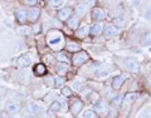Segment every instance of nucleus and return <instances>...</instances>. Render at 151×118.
<instances>
[{"label": "nucleus", "mask_w": 151, "mask_h": 118, "mask_svg": "<svg viewBox=\"0 0 151 118\" xmlns=\"http://www.w3.org/2000/svg\"><path fill=\"white\" fill-rule=\"evenodd\" d=\"M47 41H48V45L50 48L59 50L64 44V38L63 34L57 30H52L48 33V38H47Z\"/></svg>", "instance_id": "obj_1"}, {"label": "nucleus", "mask_w": 151, "mask_h": 118, "mask_svg": "<svg viewBox=\"0 0 151 118\" xmlns=\"http://www.w3.org/2000/svg\"><path fill=\"white\" fill-rule=\"evenodd\" d=\"M88 59H89L88 53H86V51L81 50V51H78V53H76V54L73 55L72 62H73V65H74V67H81V65H83Z\"/></svg>", "instance_id": "obj_2"}, {"label": "nucleus", "mask_w": 151, "mask_h": 118, "mask_svg": "<svg viewBox=\"0 0 151 118\" xmlns=\"http://www.w3.org/2000/svg\"><path fill=\"white\" fill-rule=\"evenodd\" d=\"M70 16H73V9L70 6H65V8H62L60 10H58L57 13V18L62 21H65L68 20Z\"/></svg>", "instance_id": "obj_3"}, {"label": "nucleus", "mask_w": 151, "mask_h": 118, "mask_svg": "<svg viewBox=\"0 0 151 118\" xmlns=\"http://www.w3.org/2000/svg\"><path fill=\"white\" fill-rule=\"evenodd\" d=\"M125 67L131 73H139V69H140L139 63L135 59H131V58L125 59Z\"/></svg>", "instance_id": "obj_4"}, {"label": "nucleus", "mask_w": 151, "mask_h": 118, "mask_svg": "<svg viewBox=\"0 0 151 118\" xmlns=\"http://www.w3.org/2000/svg\"><path fill=\"white\" fill-rule=\"evenodd\" d=\"M32 64V58L29 54H23L20 56H18L17 59V65L20 68H27L29 67V65Z\"/></svg>", "instance_id": "obj_5"}, {"label": "nucleus", "mask_w": 151, "mask_h": 118, "mask_svg": "<svg viewBox=\"0 0 151 118\" xmlns=\"http://www.w3.org/2000/svg\"><path fill=\"white\" fill-rule=\"evenodd\" d=\"M25 109L28 113H30V114H38L40 111H42V107L38 104V103L33 102V101H29L25 104Z\"/></svg>", "instance_id": "obj_6"}, {"label": "nucleus", "mask_w": 151, "mask_h": 118, "mask_svg": "<svg viewBox=\"0 0 151 118\" xmlns=\"http://www.w3.org/2000/svg\"><path fill=\"white\" fill-rule=\"evenodd\" d=\"M105 16H106V14L101 8H93L92 9V19H93L94 23L102 21L103 19H105Z\"/></svg>", "instance_id": "obj_7"}, {"label": "nucleus", "mask_w": 151, "mask_h": 118, "mask_svg": "<svg viewBox=\"0 0 151 118\" xmlns=\"http://www.w3.org/2000/svg\"><path fill=\"white\" fill-rule=\"evenodd\" d=\"M93 109H94V113H105L107 111V103L103 101V99H98L93 103Z\"/></svg>", "instance_id": "obj_8"}, {"label": "nucleus", "mask_w": 151, "mask_h": 118, "mask_svg": "<svg viewBox=\"0 0 151 118\" xmlns=\"http://www.w3.org/2000/svg\"><path fill=\"white\" fill-rule=\"evenodd\" d=\"M27 15H28V18H29V20L30 21H37L38 19H39V16H40V9L39 8H35V6H32L29 10L27 11Z\"/></svg>", "instance_id": "obj_9"}, {"label": "nucleus", "mask_w": 151, "mask_h": 118, "mask_svg": "<svg viewBox=\"0 0 151 118\" xmlns=\"http://www.w3.org/2000/svg\"><path fill=\"white\" fill-rule=\"evenodd\" d=\"M83 108V103L81 99H74L72 102V104H70V112H72V114L73 116H77L79 112H81V109Z\"/></svg>", "instance_id": "obj_10"}, {"label": "nucleus", "mask_w": 151, "mask_h": 118, "mask_svg": "<svg viewBox=\"0 0 151 118\" xmlns=\"http://www.w3.org/2000/svg\"><path fill=\"white\" fill-rule=\"evenodd\" d=\"M5 108H6V111L9 113H12V114H15V113H18L19 111H20V106L14 101H6Z\"/></svg>", "instance_id": "obj_11"}, {"label": "nucleus", "mask_w": 151, "mask_h": 118, "mask_svg": "<svg viewBox=\"0 0 151 118\" xmlns=\"http://www.w3.org/2000/svg\"><path fill=\"white\" fill-rule=\"evenodd\" d=\"M15 19L20 23V24H24L28 19V15H27V11L24 10L23 8H19L15 10Z\"/></svg>", "instance_id": "obj_12"}, {"label": "nucleus", "mask_w": 151, "mask_h": 118, "mask_svg": "<svg viewBox=\"0 0 151 118\" xmlns=\"http://www.w3.org/2000/svg\"><path fill=\"white\" fill-rule=\"evenodd\" d=\"M103 34H105V36L107 38H113L116 34H117V29L115 25L112 24H108L105 26V29H103Z\"/></svg>", "instance_id": "obj_13"}, {"label": "nucleus", "mask_w": 151, "mask_h": 118, "mask_svg": "<svg viewBox=\"0 0 151 118\" xmlns=\"http://www.w3.org/2000/svg\"><path fill=\"white\" fill-rule=\"evenodd\" d=\"M124 82H125V75H116L115 78L112 79V88L113 89H120L121 88V86L124 84Z\"/></svg>", "instance_id": "obj_14"}, {"label": "nucleus", "mask_w": 151, "mask_h": 118, "mask_svg": "<svg viewBox=\"0 0 151 118\" xmlns=\"http://www.w3.org/2000/svg\"><path fill=\"white\" fill-rule=\"evenodd\" d=\"M88 33H89V28L87 26V24H83L81 26H78V29L76 30V36L77 38H84V36H87Z\"/></svg>", "instance_id": "obj_15"}, {"label": "nucleus", "mask_w": 151, "mask_h": 118, "mask_svg": "<svg viewBox=\"0 0 151 118\" xmlns=\"http://www.w3.org/2000/svg\"><path fill=\"white\" fill-rule=\"evenodd\" d=\"M67 25L68 28H70V29H73V30H77L78 29V26H79V18L78 16H70L68 20H67Z\"/></svg>", "instance_id": "obj_16"}, {"label": "nucleus", "mask_w": 151, "mask_h": 118, "mask_svg": "<svg viewBox=\"0 0 151 118\" xmlns=\"http://www.w3.org/2000/svg\"><path fill=\"white\" fill-rule=\"evenodd\" d=\"M87 9H88L87 3H79V4H77V5H76L74 10H76V14H77V15L82 16V15H84V14H86Z\"/></svg>", "instance_id": "obj_17"}, {"label": "nucleus", "mask_w": 151, "mask_h": 118, "mask_svg": "<svg viewBox=\"0 0 151 118\" xmlns=\"http://www.w3.org/2000/svg\"><path fill=\"white\" fill-rule=\"evenodd\" d=\"M101 31H102V25L100 23H94V24L91 25V28H89V34L91 35H98Z\"/></svg>", "instance_id": "obj_18"}, {"label": "nucleus", "mask_w": 151, "mask_h": 118, "mask_svg": "<svg viewBox=\"0 0 151 118\" xmlns=\"http://www.w3.org/2000/svg\"><path fill=\"white\" fill-rule=\"evenodd\" d=\"M65 46H67V50H69V51H74V53L81 51V46H79L78 43H76V41H69Z\"/></svg>", "instance_id": "obj_19"}, {"label": "nucleus", "mask_w": 151, "mask_h": 118, "mask_svg": "<svg viewBox=\"0 0 151 118\" xmlns=\"http://www.w3.org/2000/svg\"><path fill=\"white\" fill-rule=\"evenodd\" d=\"M136 99H137V93H135V92H131V93H127L126 96L124 97V102L125 103H132V102H135Z\"/></svg>", "instance_id": "obj_20"}, {"label": "nucleus", "mask_w": 151, "mask_h": 118, "mask_svg": "<svg viewBox=\"0 0 151 118\" xmlns=\"http://www.w3.org/2000/svg\"><path fill=\"white\" fill-rule=\"evenodd\" d=\"M45 72H47V68H45V65H44V64L39 63V64H37V65H35L34 73H35L37 75H44Z\"/></svg>", "instance_id": "obj_21"}, {"label": "nucleus", "mask_w": 151, "mask_h": 118, "mask_svg": "<svg viewBox=\"0 0 151 118\" xmlns=\"http://www.w3.org/2000/svg\"><path fill=\"white\" fill-rule=\"evenodd\" d=\"M67 69H68V64H65V63H58L57 64V72H58L59 74L65 73Z\"/></svg>", "instance_id": "obj_22"}, {"label": "nucleus", "mask_w": 151, "mask_h": 118, "mask_svg": "<svg viewBox=\"0 0 151 118\" xmlns=\"http://www.w3.org/2000/svg\"><path fill=\"white\" fill-rule=\"evenodd\" d=\"M82 118H97V114L94 113L93 109H87V111L83 112Z\"/></svg>", "instance_id": "obj_23"}, {"label": "nucleus", "mask_w": 151, "mask_h": 118, "mask_svg": "<svg viewBox=\"0 0 151 118\" xmlns=\"http://www.w3.org/2000/svg\"><path fill=\"white\" fill-rule=\"evenodd\" d=\"M64 83H65V81H64L63 77H55V78H54V86H55V87L63 88Z\"/></svg>", "instance_id": "obj_24"}, {"label": "nucleus", "mask_w": 151, "mask_h": 118, "mask_svg": "<svg viewBox=\"0 0 151 118\" xmlns=\"http://www.w3.org/2000/svg\"><path fill=\"white\" fill-rule=\"evenodd\" d=\"M58 103H59V106H60V111H68V103H67V101H65V98H59V101H58Z\"/></svg>", "instance_id": "obj_25"}, {"label": "nucleus", "mask_w": 151, "mask_h": 118, "mask_svg": "<svg viewBox=\"0 0 151 118\" xmlns=\"http://www.w3.org/2000/svg\"><path fill=\"white\" fill-rule=\"evenodd\" d=\"M83 86H84V83H83L82 81H74V82H73V88H74L76 92H79V91H81V89L83 88Z\"/></svg>", "instance_id": "obj_26"}, {"label": "nucleus", "mask_w": 151, "mask_h": 118, "mask_svg": "<svg viewBox=\"0 0 151 118\" xmlns=\"http://www.w3.org/2000/svg\"><path fill=\"white\" fill-rule=\"evenodd\" d=\"M122 101H124V98H122L121 94H116V96L112 98V103L113 104H116V106H120L122 103Z\"/></svg>", "instance_id": "obj_27"}, {"label": "nucleus", "mask_w": 151, "mask_h": 118, "mask_svg": "<svg viewBox=\"0 0 151 118\" xmlns=\"http://www.w3.org/2000/svg\"><path fill=\"white\" fill-rule=\"evenodd\" d=\"M57 59L59 60V63H65V64H68V56L65 55L64 53H59L58 55H57Z\"/></svg>", "instance_id": "obj_28"}, {"label": "nucleus", "mask_w": 151, "mask_h": 118, "mask_svg": "<svg viewBox=\"0 0 151 118\" xmlns=\"http://www.w3.org/2000/svg\"><path fill=\"white\" fill-rule=\"evenodd\" d=\"M144 44L145 45H151V30H149L144 36Z\"/></svg>", "instance_id": "obj_29"}, {"label": "nucleus", "mask_w": 151, "mask_h": 118, "mask_svg": "<svg viewBox=\"0 0 151 118\" xmlns=\"http://www.w3.org/2000/svg\"><path fill=\"white\" fill-rule=\"evenodd\" d=\"M49 111H50V112H53V113H54V112H58V111H60V106H59L58 101L52 103V106H50V108H49Z\"/></svg>", "instance_id": "obj_30"}, {"label": "nucleus", "mask_w": 151, "mask_h": 118, "mask_svg": "<svg viewBox=\"0 0 151 118\" xmlns=\"http://www.w3.org/2000/svg\"><path fill=\"white\" fill-rule=\"evenodd\" d=\"M62 96H64L65 98H68V97L72 96V91H70V88L63 87V88H62Z\"/></svg>", "instance_id": "obj_31"}, {"label": "nucleus", "mask_w": 151, "mask_h": 118, "mask_svg": "<svg viewBox=\"0 0 151 118\" xmlns=\"http://www.w3.org/2000/svg\"><path fill=\"white\" fill-rule=\"evenodd\" d=\"M108 73H110V70L103 68V69H101V70H97V72H96V75H97V77H105V75L107 77V74H108Z\"/></svg>", "instance_id": "obj_32"}, {"label": "nucleus", "mask_w": 151, "mask_h": 118, "mask_svg": "<svg viewBox=\"0 0 151 118\" xmlns=\"http://www.w3.org/2000/svg\"><path fill=\"white\" fill-rule=\"evenodd\" d=\"M124 21H125L124 15H119V16H117V18L115 19L116 25H119V26H122V25H124Z\"/></svg>", "instance_id": "obj_33"}, {"label": "nucleus", "mask_w": 151, "mask_h": 118, "mask_svg": "<svg viewBox=\"0 0 151 118\" xmlns=\"http://www.w3.org/2000/svg\"><path fill=\"white\" fill-rule=\"evenodd\" d=\"M55 98V92H49L48 93V97H44V102H50L52 99Z\"/></svg>", "instance_id": "obj_34"}, {"label": "nucleus", "mask_w": 151, "mask_h": 118, "mask_svg": "<svg viewBox=\"0 0 151 118\" xmlns=\"http://www.w3.org/2000/svg\"><path fill=\"white\" fill-rule=\"evenodd\" d=\"M49 4H50V5L53 6V8H58L59 5H62L63 1H59V0H55V1H54V0H52V1H49Z\"/></svg>", "instance_id": "obj_35"}, {"label": "nucleus", "mask_w": 151, "mask_h": 118, "mask_svg": "<svg viewBox=\"0 0 151 118\" xmlns=\"http://www.w3.org/2000/svg\"><path fill=\"white\" fill-rule=\"evenodd\" d=\"M145 18L147 19V20L151 21V6L147 9V10H146V13H145Z\"/></svg>", "instance_id": "obj_36"}, {"label": "nucleus", "mask_w": 151, "mask_h": 118, "mask_svg": "<svg viewBox=\"0 0 151 118\" xmlns=\"http://www.w3.org/2000/svg\"><path fill=\"white\" fill-rule=\"evenodd\" d=\"M19 33H25V34H29V29H28V28H20V29H19Z\"/></svg>", "instance_id": "obj_37"}, {"label": "nucleus", "mask_w": 151, "mask_h": 118, "mask_svg": "<svg viewBox=\"0 0 151 118\" xmlns=\"http://www.w3.org/2000/svg\"><path fill=\"white\" fill-rule=\"evenodd\" d=\"M0 118H8L5 113H0Z\"/></svg>", "instance_id": "obj_38"}, {"label": "nucleus", "mask_w": 151, "mask_h": 118, "mask_svg": "<svg viewBox=\"0 0 151 118\" xmlns=\"http://www.w3.org/2000/svg\"><path fill=\"white\" fill-rule=\"evenodd\" d=\"M25 4H29V5H30V4H35V1H28V0H27Z\"/></svg>", "instance_id": "obj_39"}, {"label": "nucleus", "mask_w": 151, "mask_h": 118, "mask_svg": "<svg viewBox=\"0 0 151 118\" xmlns=\"http://www.w3.org/2000/svg\"><path fill=\"white\" fill-rule=\"evenodd\" d=\"M10 118H23V117H19V116H10Z\"/></svg>", "instance_id": "obj_40"}, {"label": "nucleus", "mask_w": 151, "mask_h": 118, "mask_svg": "<svg viewBox=\"0 0 151 118\" xmlns=\"http://www.w3.org/2000/svg\"><path fill=\"white\" fill-rule=\"evenodd\" d=\"M23 118H28V117H23Z\"/></svg>", "instance_id": "obj_41"}, {"label": "nucleus", "mask_w": 151, "mask_h": 118, "mask_svg": "<svg viewBox=\"0 0 151 118\" xmlns=\"http://www.w3.org/2000/svg\"><path fill=\"white\" fill-rule=\"evenodd\" d=\"M150 51H151V48H150Z\"/></svg>", "instance_id": "obj_42"}]
</instances>
